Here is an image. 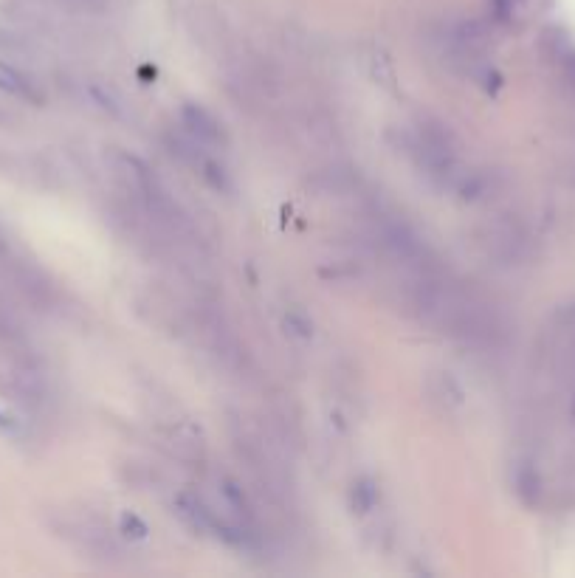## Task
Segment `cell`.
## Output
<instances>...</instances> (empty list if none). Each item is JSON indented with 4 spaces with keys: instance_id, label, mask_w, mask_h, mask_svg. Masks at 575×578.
Instances as JSON below:
<instances>
[{
    "instance_id": "6",
    "label": "cell",
    "mask_w": 575,
    "mask_h": 578,
    "mask_svg": "<svg viewBox=\"0 0 575 578\" xmlns=\"http://www.w3.org/2000/svg\"><path fill=\"white\" fill-rule=\"evenodd\" d=\"M220 494L226 497V502H229V508H232L234 514L243 516L246 522L251 519V508H249V500H246V494H243V488L234 483V480H223L220 483Z\"/></svg>"
},
{
    "instance_id": "4",
    "label": "cell",
    "mask_w": 575,
    "mask_h": 578,
    "mask_svg": "<svg viewBox=\"0 0 575 578\" xmlns=\"http://www.w3.org/2000/svg\"><path fill=\"white\" fill-rule=\"evenodd\" d=\"M350 500H353V508L358 514H370L375 505H378V488L370 477H361L358 483H353V491H350Z\"/></svg>"
},
{
    "instance_id": "2",
    "label": "cell",
    "mask_w": 575,
    "mask_h": 578,
    "mask_svg": "<svg viewBox=\"0 0 575 578\" xmlns=\"http://www.w3.org/2000/svg\"><path fill=\"white\" fill-rule=\"evenodd\" d=\"M0 91H6L9 96H15V99H23V102H29V105H43V99H46L32 77H26L20 68L9 63H0Z\"/></svg>"
},
{
    "instance_id": "8",
    "label": "cell",
    "mask_w": 575,
    "mask_h": 578,
    "mask_svg": "<svg viewBox=\"0 0 575 578\" xmlns=\"http://www.w3.org/2000/svg\"><path fill=\"white\" fill-rule=\"evenodd\" d=\"M122 533L130 536V539H136V542H144L150 536V528L136 514H122Z\"/></svg>"
},
{
    "instance_id": "9",
    "label": "cell",
    "mask_w": 575,
    "mask_h": 578,
    "mask_svg": "<svg viewBox=\"0 0 575 578\" xmlns=\"http://www.w3.org/2000/svg\"><path fill=\"white\" fill-rule=\"evenodd\" d=\"M91 96H94L96 102H99V108L110 110V113H122V108H119V99L113 96V91L110 88H105V85H91Z\"/></svg>"
},
{
    "instance_id": "7",
    "label": "cell",
    "mask_w": 575,
    "mask_h": 578,
    "mask_svg": "<svg viewBox=\"0 0 575 578\" xmlns=\"http://www.w3.org/2000/svg\"><path fill=\"white\" fill-rule=\"evenodd\" d=\"M285 328L291 330L299 339H311L313 336V322L302 311H288L285 313Z\"/></svg>"
},
{
    "instance_id": "3",
    "label": "cell",
    "mask_w": 575,
    "mask_h": 578,
    "mask_svg": "<svg viewBox=\"0 0 575 578\" xmlns=\"http://www.w3.org/2000/svg\"><path fill=\"white\" fill-rule=\"evenodd\" d=\"M181 119H184V127H187L189 133L198 141H203V144H220L223 141V130H220L218 119L206 108H201V105H195V102L184 105Z\"/></svg>"
},
{
    "instance_id": "1",
    "label": "cell",
    "mask_w": 575,
    "mask_h": 578,
    "mask_svg": "<svg viewBox=\"0 0 575 578\" xmlns=\"http://www.w3.org/2000/svg\"><path fill=\"white\" fill-rule=\"evenodd\" d=\"M175 511H178V516L187 522L192 531L198 533H215V536H220V528L226 525V522L218 519L215 511H212L201 497H195V494H178Z\"/></svg>"
},
{
    "instance_id": "10",
    "label": "cell",
    "mask_w": 575,
    "mask_h": 578,
    "mask_svg": "<svg viewBox=\"0 0 575 578\" xmlns=\"http://www.w3.org/2000/svg\"><path fill=\"white\" fill-rule=\"evenodd\" d=\"M0 119H3V113H0Z\"/></svg>"
},
{
    "instance_id": "5",
    "label": "cell",
    "mask_w": 575,
    "mask_h": 578,
    "mask_svg": "<svg viewBox=\"0 0 575 578\" xmlns=\"http://www.w3.org/2000/svg\"><path fill=\"white\" fill-rule=\"evenodd\" d=\"M435 398H440L446 407H463V404H466V392H463V387L454 381V375L451 373H437Z\"/></svg>"
}]
</instances>
